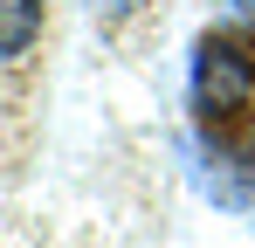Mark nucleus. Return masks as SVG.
Masks as SVG:
<instances>
[{"label":"nucleus","mask_w":255,"mask_h":248,"mask_svg":"<svg viewBox=\"0 0 255 248\" xmlns=\"http://www.w3.org/2000/svg\"><path fill=\"white\" fill-rule=\"evenodd\" d=\"M42 35V0H0V62H14Z\"/></svg>","instance_id":"obj_2"},{"label":"nucleus","mask_w":255,"mask_h":248,"mask_svg":"<svg viewBox=\"0 0 255 248\" xmlns=\"http://www.w3.org/2000/svg\"><path fill=\"white\" fill-rule=\"evenodd\" d=\"M90 7H97L104 21H125V14H131V7H138V0H90Z\"/></svg>","instance_id":"obj_4"},{"label":"nucleus","mask_w":255,"mask_h":248,"mask_svg":"<svg viewBox=\"0 0 255 248\" xmlns=\"http://www.w3.org/2000/svg\"><path fill=\"white\" fill-rule=\"evenodd\" d=\"M249 97H255V55L235 48V41H221V35H207L193 48V104L207 118H235Z\"/></svg>","instance_id":"obj_1"},{"label":"nucleus","mask_w":255,"mask_h":248,"mask_svg":"<svg viewBox=\"0 0 255 248\" xmlns=\"http://www.w3.org/2000/svg\"><path fill=\"white\" fill-rule=\"evenodd\" d=\"M228 28H255V0H228Z\"/></svg>","instance_id":"obj_3"}]
</instances>
